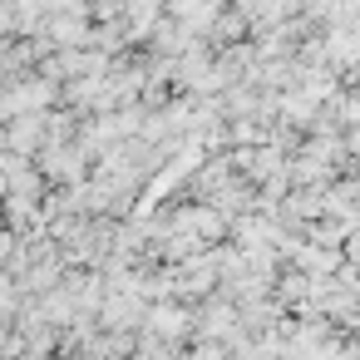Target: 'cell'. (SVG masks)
Segmentation results:
<instances>
[{"label": "cell", "mask_w": 360, "mask_h": 360, "mask_svg": "<svg viewBox=\"0 0 360 360\" xmlns=\"http://www.w3.org/2000/svg\"><path fill=\"white\" fill-rule=\"evenodd\" d=\"M40 129H45V119H40V114H20V119L11 124V134H6V139H11V148H35V143H40Z\"/></svg>", "instance_id": "obj_1"}, {"label": "cell", "mask_w": 360, "mask_h": 360, "mask_svg": "<svg viewBox=\"0 0 360 360\" xmlns=\"http://www.w3.org/2000/svg\"><path fill=\"white\" fill-rule=\"evenodd\" d=\"M153 321H158V330H163V335H183V330H188V316H183V311H168V306H163V311H153Z\"/></svg>", "instance_id": "obj_2"}, {"label": "cell", "mask_w": 360, "mask_h": 360, "mask_svg": "<svg viewBox=\"0 0 360 360\" xmlns=\"http://www.w3.org/2000/svg\"><path fill=\"white\" fill-rule=\"evenodd\" d=\"M345 153H360V129H355V134L345 139Z\"/></svg>", "instance_id": "obj_3"}]
</instances>
